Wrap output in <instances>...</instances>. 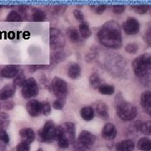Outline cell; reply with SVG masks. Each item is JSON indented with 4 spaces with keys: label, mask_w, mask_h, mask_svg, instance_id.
<instances>
[{
    "label": "cell",
    "mask_w": 151,
    "mask_h": 151,
    "mask_svg": "<svg viewBox=\"0 0 151 151\" xmlns=\"http://www.w3.org/2000/svg\"><path fill=\"white\" fill-rule=\"evenodd\" d=\"M121 29L128 35H135L139 32L140 24L137 19L134 17H129L122 24Z\"/></svg>",
    "instance_id": "cell-9"
},
{
    "label": "cell",
    "mask_w": 151,
    "mask_h": 151,
    "mask_svg": "<svg viewBox=\"0 0 151 151\" xmlns=\"http://www.w3.org/2000/svg\"><path fill=\"white\" fill-rule=\"evenodd\" d=\"M26 110L28 114L32 118H37L42 113L41 102L36 99H30L26 104Z\"/></svg>",
    "instance_id": "cell-10"
},
{
    "label": "cell",
    "mask_w": 151,
    "mask_h": 151,
    "mask_svg": "<svg viewBox=\"0 0 151 151\" xmlns=\"http://www.w3.org/2000/svg\"><path fill=\"white\" fill-rule=\"evenodd\" d=\"M19 66L15 65H9L4 66L0 70V75L4 78H14L19 71Z\"/></svg>",
    "instance_id": "cell-14"
},
{
    "label": "cell",
    "mask_w": 151,
    "mask_h": 151,
    "mask_svg": "<svg viewBox=\"0 0 151 151\" xmlns=\"http://www.w3.org/2000/svg\"><path fill=\"white\" fill-rule=\"evenodd\" d=\"M81 119L85 121H92V119L95 117V113H94V109L92 107H83L80 111Z\"/></svg>",
    "instance_id": "cell-20"
},
{
    "label": "cell",
    "mask_w": 151,
    "mask_h": 151,
    "mask_svg": "<svg viewBox=\"0 0 151 151\" xmlns=\"http://www.w3.org/2000/svg\"><path fill=\"white\" fill-rule=\"evenodd\" d=\"M144 40H145L147 45L150 46L151 43V35H150V28H149L146 31L145 35H144Z\"/></svg>",
    "instance_id": "cell-44"
},
{
    "label": "cell",
    "mask_w": 151,
    "mask_h": 151,
    "mask_svg": "<svg viewBox=\"0 0 151 151\" xmlns=\"http://www.w3.org/2000/svg\"><path fill=\"white\" fill-rule=\"evenodd\" d=\"M14 107V103L13 101H9V100H6L4 101V103L1 104V108H3L5 110H12Z\"/></svg>",
    "instance_id": "cell-39"
},
{
    "label": "cell",
    "mask_w": 151,
    "mask_h": 151,
    "mask_svg": "<svg viewBox=\"0 0 151 151\" xmlns=\"http://www.w3.org/2000/svg\"><path fill=\"white\" fill-rule=\"evenodd\" d=\"M73 15L75 17V19L76 20H78V21L81 22L84 21V19H85V17H84V14H82V12L81 10H79V9H75V10L73 11Z\"/></svg>",
    "instance_id": "cell-41"
},
{
    "label": "cell",
    "mask_w": 151,
    "mask_h": 151,
    "mask_svg": "<svg viewBox=\"0 0 151 151\" xmlns=\"http://www.w3.org/2000/svg\"><path fill=\"white\" fill-rule=\"evenodd\" d=\"M31 18L34 21L43 22L46 19V14L41 9L33 8L32 12H31Z\"/></svg>",
    "instance_id": "cell-22"
},
{
    "label": "cell",
    "mask_w": 151,
    "mask_h": 151,
    "mask_svg": "<svg viewBox=\"0 0 151 151\" xmlns=\"http://www.w3.org/2000/svg\"><path fill=\"white\" fill-rule=\"evenodd\" d=\"M9 124V115L4 112H0V129H5Z\"/></svg>",
    "instance_id": "cell-29"
},
{
    "label": "cell",
    "mask_w": 151,
    "mask_h": 151,
    "mask_svg": "<svg viewBox=\"0 0 151 151\" xmlns=\"http://www.w3.org/2000/svg\"><path fill=\"white\" fill-rule=\"evenodd\" d=\"M39 94V86L35 78L25 79L21 85V95L24 99H31Z\"/></svg>",
    "instance_id": "cell-6"
},
{
    "label": "cell",
    "mask_w": 151,
    "mask_h": 151,
    "mask_svg": "<svg viewBox=\"0 0 151 151\" xmlns=\"http://www.w3.org/2000/svg\"><path fill=\"white\" fill-rule=\"evenodd\" d=\"M79 33L83 39H88L92 35V30L87 22L83 21L79 24Z\"/></svg>",
    "instance_id": "cell-25"
},
{
    "label": "cell",
    "mask_w": 151,
    "mask_h": 151,
    "mask_svg": "<svg viewBox=\"0 0 151 151\" xmlns=\"http://www.w3.org/2000/svg\"><path fill=\"white\" fill-rule=\"evenodd\" d=\"M42 104V113L45 116H48L51 112V106L48 102H41Z\"/></svg>",
    "instance_id": "cell-36"
},
{
    "label": "cell",
    "mask_w": 151,
    "mask_h": 151,
    "mask_svg": "<svg viewBox=\"0 0 151 151\" xmlns=\"http://www.w3.org/2000/svg\"><path fill=\"white\" fill-rule=\"evenodd\" d=\"M107 8H108L107 4H98V5L95 6L94 11H95V13L97 14H103L106 11Z\"/></svg>",
    "instance_id": "cell-40"
},
{
    "label": "cell",
    "mask_w": 151,
    "mask_h": 151,
    "mask_svg": "<svg viewBox=\"0 0 151 151\" xmlns=\"http://www.w3.org/2000/svg\"><path fill=\"white\" fill-rule=\"evenodd\" d=\"M140 105L145 113L150 115L151 113V92L147 90L142 92L140 96Z\"/></svg>",
    "instance_id": "cell-15"
},
{
    "label": "cell",
    "mask_w": 151,
    "mask_h": 151,
    "mask_svg": "<svg viewBox=\"0 0 151 151\" xmlns=\"http://www.w3.org/2000/svg\"><path fill=\"white\" fill-rule=\"evenodd\" d=\"M50 86L56 99L65 103L68 94V85L66 81L60 77H55L51 81Z\"/></svg>",
    "instance_id": "cell-4"
},
{
    "label": "cell",
    "mask_w": 151,
    "mask_h": 151,
    "mask_svg": "<svg viewBox=\"0 0 151 151\" xmlns=\"http://www.w3.org/2000/svg\"><path fill=\"white\" fill-rule=\"evenodd\" d=\"M19 136L21 138V142L30 145L36 138L35 132L31 128H23L19 130Z\"/></svg>",
    "instance_id": "cell-13"
},
{
    "label": "cell",
    "mask_w": 151,
    "mask_h": 151,
    "mask_svg": "<svg viewBox=\"0 0 151 151\" xmlns=\"http://www.w3.org/2000/svg\"><path fill=\"white\" fill-rule=\"evenodd\" d=\"M0 141L6 145L9 143V136L6 129H0Z\"/></svg>",
    "instance_id": "cell-37"
},
{
    "label": "cell",
    "mask_w": 151,
    "mask_h": 151,
    "mask_svg": "<svg viewBox=\"0 0 151 151\" xmlns=\"http://www.w3.org/2000/svg\"><path fill=\"white\" fill-rule=\"evenodd\" d=\"M89 84L93 89H98L102 85V79L97 73H93L89 77Z\"/></svg>",
    "instance_id": "cell-27"
},
{
    "label": "cell",
    "mask_w": 151,
    "mask_h": 151,
    "mask_svg": "<svg viewBox=\"0 0 151 151\" xmlns=\"http://www.w3.org/2000/svg\"><path fill=\"white\" fill-rule=\"evenodd\" d=\"M139 49V45L135 42H131V43H129L126 46H125V51L129 55H134L138 52Z\"/></svg>",
    "instance_id": "cell-32"
},
{
    "label": "cell",
    "mask_w": 151,
    "mask_h": 151,
    "mask_svg": "<svg viewBox=\"0 0 151 151\" xmlns=\"http://www.w3.org/2000/svg\"><path fill=\"white\" fill-rule=\"evenodd\" d=\"M2 9V6L0 5V9Z\"/></svg>",
    "instance_id": "cell-46"
},
{
    "label": "cell",
    "mask_w": 151,
    "mask_h": 151,
    "mask_svg": "<svg viewBox=\"0 0 151 151\" xmlns=\"http://www.w3.org/2000/svg\"><path fill=\"white\" fill-rule=\"evenodd\" d=\"M126 9V5L125 4H115L112 7V11L114 14H122Z\"/></svg>",
    "instance_id": "cell-35"
},
{
    "label": "cell",
    "mask_w": 151,
    "mask_h": 151,
    "mask_svg": "<svg viewBox=\"0 0 151 151\" xmlns=\"http://www.w3.org/2000/svg\"><path fill=\"white\" fill-rule=\"evenodd\" d=\"M97 38L101 45L110 49H119L122 46V29L118 22H106L97 33Z\"/></svg>",
    "instance_id": "cell-1"
},
{
    "label": "cell",
    "mask_w": 151,
    "mask_h": 151,
    "mask_svg": "<svg viewBox=\"0 0 151 151\" xmlns=\"http://www.w3.org/2000/svg\"><path fill=\"white\" fill-rule=\"evenodd\" d=\"M55 125L51 120L47 121L39 132L40 139L42 142H50L55 140Z\"/></svg>",
    "instance_id": "cell-7"
},
{
    "label": "cell",
    "mask_w": 151,
    "mask_h": 151,
    "mask_svg": "<svg viewBox=\"0 0 151 151\" xmlns=\"http://www.w3.org/2000/svg\"><path fill=\"white\" fill-rule=\"evenodd\" d=\"M0 109H1V103H0Z\"/></svg>",
    "instance_id": "cell-47"
},
{
    "label": "cell",
    "mask_w": 151,
    "mask_h": 151,
    "mask_svg": "<svg viewBox=\"0 0 151 151\" xmlns=\"http://www.w3.org/2000/svg\"><path fill=\"white\" fill-rule=\"evenodd\" d=\"M116 112L119 119L124 122L132 121L137 117L138 111L134 105L124 99L122 94L119 92L116 96Z\"/></svg>",
    "instance_id": "cell-3"
},
{
    "label": "cell",
    "mask_w": 151,
    "mask_h": 151,
    "mask_svg": "<svg viewBox=\"0 0 151 151\" xmlns=\"http://www.w3.org/2000/svg\"><path fill=\"white\" fill-rule=\"evenodd\" d=\"M137 149L141 151L151 150V141L148 137H143L137 143Z\"/></svg>",
    "instance_id": "cell-23"
},
{
    "label": "cell",
    "mask_w": 151,
    "mask_h": 151,
    "mask_svg": "<svg viewBox=\"0 0 151 151\" xmlns=\"http://www.w3.org/2000/svg\"><path fill=\"white\" fill-rule=\"evenodd\" d=\"M57 140H58V145L60 149H67L70 146V140L68 139L66 134L62 135Z\"/></svg>",
    "instance_id": "cell-34"
},
{
    "label": "cell",
    "mask_w": 151,
    "mask_h": 151,
    "mask_svg": "<svg viewBox=\"0 0 151 151\" xmlns=\"http://www.w3.org/2000/svg\"><path fill=\"white\" fill-rule=\"evenodd\" d=\"M135 148L134 142L131 139H124L120 141L116 145L117 151H134Z\"/></svg>",
    "instance_id": "cell-19"
},
{
    "label": "cell",
    "mask_w": 151,
    "mask_h": 151,
    "mask_svg": "<svg viewBox=\"0 0 151 151\" xmlns=\"http://www.w3.org/2000/svg\"><path fill=\"white\" fill-rule=\"evenodd\" d=\"M66 34H67V36L70 39L71 41L73 42H78L80 40V35L79 32L77 31V29L75 28H68L67 30H66Z\"/></svg>",
    "instance_id": "cell-28"
},
{
    "label": "cell",
    "mask_w": 151,
    "mask_h": 151,
    "mask_svg": "<svg viewBox=\"0 0 151 151\" xmlns=\"http://www.w3.org/2000/svg\"><path fill=\"white\" fill-rule=\"evenodd\" d=\"M64 105H65V103H63V102H61V101H60V100H58V99H55L54 102H53V104H52L53 108L55 110H62L64 108Z\"/></svg>",
    "instance_id": "cell-43"
},
{
    "label": "cell",
    "mask_w": 151,
    "mask_h": 151,
    "mask_svg": "<svg viewBox=\"0 0 151 151\" xmlns=\"http://www.w3.org/2000/svg\"><path fill=\"white\" fill-rule=\"evenodd\" d=\"M130 9L134 10L138 14H145L150 9V5L147 4H131Z\"/></svg>",
    "instance_id": "cell-24"
},
{
    "label": "cell",
    "mask_w": 151,
    "mask_h": 151,
    "mask_svg": "<svg viewBox=\"0 0 151 151\" xmlns=\"http://www.w3.org/2000/svg\"><path fill=\"white\" fill-rule=\"evenodd\" d=\"M24 81H25V76H24V72H23L22 70H19V73L16 75V76L14 77V80L13 85L15 86H21V85L23 84V82Z\"/></svg>",
    "instance_id": "cell-33"
},
{
    "label": "cell",
    "mask_w": 151,
    "mask_h": 151,
    "mask_svg": "<svg viewBox=\"0 0 151 151\" xmlns=\"http://www.w3.org/2000/svg\"><path fill=\"white\" fill-rule=\"evenodd\" d=\"M50 44L51 50H58L65 46V40L61 31L56 28L50 29Z\"/></svg>",
    "instance_id": "cell-8"
},
{
    "label": "cell",
    "mask_w": 151,
    "mask_h": 151,
    "mask_svg": "<svg viewBox=\"0 0 151 151\" xmlns=\"http://www.w3.org/2000/svg\"><path fill=\"white\" fill-rule=\"evenodd\" d=\"M16 151H30V146L28 144L20 142L17 145Z\"/></svg>",
    "instance_id": "cell-38"
},
{
    "label": "cell",
    "mask_w": 151,
    "mask_h": 151,
    "mask_svg": "<svg viewBox=\"0 0 151 151\" xmlns=\"http://www.w3.org/2000/svg\"><path fill=\"white\" fill-rule=\"evenodd\" d=\"M139 131H140L143 134L150 136L151 134V121L148 120L146 122H142Z\"/></svg>",
    "instance_id": "cell-31"
},
{
    "label": "cell",
    "mask_w": 151,
    "mask_h": 151,
    "mask_svg": "<svg viewBox=\"0 0 151 151\" xmlns=\"http://www.w3.org/2000/svg\"><path fill=\"white\" fill-rule=\"evenodd\" d=\"M98 92L102 95L111 96L113 95L115 92V87L113 85H110V84H102L98 88Z\"/></svg>",
    "instance_id": "cell-26"
},
{
    "label": "cell",
    "mask_w": 151,
    "mask_h": 151,
    "mask_svg": "<svg viewBox=\"0 0 151 151\" xmlns=\"http://www.w3.org/2000/svg\"><path fill=\"white\" fill-rule=\"evenodd\" d=\"M16 92V86L13 84H8L0 89V101H6L14 95Z\"/></svg>",
    "instance_id": "cell-16"
},
{
    "label": "cell",
    "mask_w": 151,
    "mask_h": 151,
    "mask_svg": "<svg viewBox=\"0 0 151 151\" xmlns=\"http://www.w3.org/2000/svg\"><path fill=\"white\" fill-rule=\"evenodd\" d=\"M76 148L80 151H86L95 142V136L87 130H82L75 140Z\"/></svg>",
    "instance_id": "cell-5"
},
{
    "label": "cell",
    "mask_w": 151,
    "mask_h": 151,
    "mask_svg": "<svg viewBox=\"0 0 151 151\" xmlns=\"http://www.w3.org/2000/svg\"><path fill=\"white\" fill-rule=\"evenodd\" d=\"M118 134V130L113 124L108 123L103 126L102 129V137L105 140H113Z\"/></svg>",
    "instance_id": "cell-11"
},
{
    "label": "cell",
    "mask_w": 151,
    "mask_h": 151,
    "mask_svg": "<svg viewBox=\"0 0 151 151\" xmlns=\"http://www.w3.org/2000/svg\"><path fill=\"white\" fill-rule=\"evenodd\" d=\"M37 151H44L43 150H42V149H39V150H38Z\"/></svg>",
    "instance_id": "cell-45"
},
{
    "label": "cell",
    "mask_w": 151,
    "mask_h": 151,
    "mask_svg": "<svg viewBox=\"0 0 151 151\" xmlns=\"http://www.w3.org/2000/svg\"><path fill=\"white\" fill-rule=\"evenodd\" d=\"M94 113H97V117L103 120L109 119V110L108 105L102 101H97L94 106Z\"/></svg>",
    "instance_id": "cell-12"
},
{
    "label": "cell",
    "mask_w": 151,
    "mask_h": 151,
    "mask_svg": "<svg viewBox=\"0 0 151 151\" xmlns=\"http://www.w3.org/2000/svg\"><path fill=\"white\" fill-rule=\"evenodd\" d=\"M6 21L8 22H22L23 21V17L21 14L17 12V11H11L9 13L6 18Z\"/></svg>",
    "instance_id": "cell-30"
},
{
    "label": "cell",
    "mask_w": 151,
    "mask_h": 151,
    "mask_svg": "<svg viewBox=\"0 0 151 151\" xmlns=\"http://www.w3.org/2000/svg\"><path fill=\"white\" fill-rule=\"evenodd\" d=\"M63 129H65L66 136L70 142H75L76 137V124L72 122H66L62 125Z\"/></svg>",
    "instance_id": "cell-18"
},
{
    "label": "cell",
    "mask_w": 151,
    "mask_h": 151,
    "mask_svg": "<svg viewBox=\"0 0 151 151\" xmlns=\"http://www.w3.org/2000/svg\"><path fill=\"white\" fill-rule=\"evenodd\" d=\"M48 68L49 65H33L29 66V69L31 71H36L38 70H46Z\"/></svg>",
    "instance_id": "cell-42"
},
{
    "label": "cell",
    "mask_w": 151,
    "mask_h": 151,
    "mask_svg": "<svg viewBox=\"0 0 151 151\" xmlns=\"http://www.w3.org/2000/svg\"><path fill=\"white\" fill-rule=\"evenodd\" d=\"M81 74V68L79 64L76 62H71L67 67V75L72 80L78 79Z\"/></svg>",
    "instance_id": "cell-17"
},
{
    "label": "cell",
    "mask_w": 151,
    "mask_h": 151,
    "mask_svg": "<svg viewBox=\"0 0 151 151\" xmlns=\"http://www.w3.org/2000/svg\"><path fill=\"white\" fill-rule=\"evenodd\" d=\"M66 59V55L63 51H55L50 55V65H55L56 64H59L60 62L64 61Z\"/></svg>",
    "instance_id": "cell-21"
},
{
    "label": "cell",
    "mask_w": 151,
    "mask_h": 151,
    "mask_svg": "<svg viewBox=\"0 0 151 151\" xmlns=\"http://www.w3.org/2000/svg\"><path fill=\"white\" fill-rule=\"evenodd\" d=\"M134 75L140 80H147L150 82L151 72V55L149 53L140 55L132 63Z\"/></svg>",
    "instance_id": "cell-2"
}]
</instances>
